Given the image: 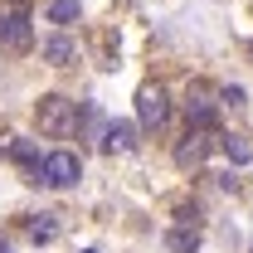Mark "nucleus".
<instances>
[{
  "mask_svg": "<svg viewBox=\"0 0 253 253\" xmlns=\"http://www.w3.org/2000/svg\"><path fill=\"white\" fill-rule=\"evenodd\" d=\"M219 97H224V102H229V107H244V88H224Z\"/></svg>",
  "mask_w": 253,
  "mask_h": 253,
  "instance_id": "4468645a",
  "label": "nucleus"
},
{
  "mask_svg": "<svg viewBox=\"0 0 253 253\" xmlns=\"http://www.w3.org/2000/svg\"><path fill=\"white\" fill-rule=\"evenodd\" d=\"M73 54H78V49H73V39H68V34H49V39H44V59L54 63V68H68Z\"/></svg>",
  "mask_w": 253,
  "mask_h": 253,
  "instance_id": "6e6552de",
  "label": "nucleus"
},
{
  "mask_svg": "<svg viewBox=\"0 0 253 253\" xmlns=\"http://www.w3.org/2000/svg\"><path fill=\"white\" fill-rule=\"evenodd\" d=\"M214 88L210 83H190V93H185V112H190V126H210L214 122Z\"/></svg>",
  "mask_w": 253,
  "mask_h": 253,
  "instance_id": "423d86ee",
  "label": "nucleus"
},
{
  "mask_svg": "<svg viewBox=\"0 0 253 253\" xmlns=\"http://www.w3.org/2000/svg\"><path fill=\"white\" fill-rule=\"evenodd\" d=\"M34 122H39L44 136H68L78 126V102H68L63 93H44L34 102Z\"/></svg>",
  "mask_w": 253,
  "mask_h": 253,
  "instance_id": "f257e3e1",
  "label": "nucleus"
},
{
  "mask_svg": "<svg viewBox=\"0 0 253 253\" xmlns=\"http://www.w3.org/2000/svg\"><path fill=\"white\" fill-rule=\"evenodd\" d=\"M0 44L10 54H30L34 49V30H30V15L25 10H5L0 15Z\"/></svg>",
  "mask_w": 253,
  "mask_h": 253,
  "instance_id": "39448f33",
  "label": "nucleus"
},
{
  "mask_svg": "<svg viewBox=\"0 0 253 253\" xmlns=\"http://www.w3.org/2000/svg\"><path fill=\"white\" fill-rule=\"evenodd\" d=\"M136 122L146 126V131H161V126L170 122V97L161 83H141L136 88Z\"/></svg>",
  "mask_w": 253,
  "mask_h": 253,
  "instance_id": "7ed1b4c3",
  "label": "nucleus"
},
{
  "mask_svg": "<svg viewBox=\"0 0 253 253\" xmlns=\"http://www.w3.org/2000/svg\"><path fill=\"white\" fill-rule=\"evenodd\" d=\"M102 146H107V151H136V126L131 122H112L107 126V136H102Z\"/></svg>",
  "mask_w": 253,
  "mask_h": 253,
  "instance_id": "0eeeda50",
  "label": "nucleus"
},
{
  "mask_svg": "<svg viewBox=\"0 0 253 253\" xmlns=\"http://www.w3.org/2000/svg\"><path fill=\"white\" fill-rule=\"evenodd\" d=\"M224 156L234 161V166H249V161H253V146L244 141V136H224Z\"/></svg>",
  "mask_w": 253,
  "mask_h": 253,
  "instance_id": "f8f14e48",
  "label": "nucleus"
},
{
  "mask_svg": "<svg viewBox=\"0 0 253 253\" xmlns=\"http://www.w3.org/2000/svg\"><path fill=\"white\" fill-rule=\"evenodd\" d=\"M30 239L34 244H54V239H59V214H34L30 219Z\"/></svg>",
  "mask_w": 253,
  "mask_h": 253,
  "instance_id": "1a4fd4ad",
  "label": "nucleus"
},
{
  "mask_svg": "<svg viewBox=\"0 0 253 253\" xmlns=\"http://www.w3.org/2000/svg\"><path fill=\"white\" fill-rule=\"evenodd\" d=\"M78 20V0H49V25H73Z\"/></svg>",
  "mask_w": 253,
  "mask_h": 253,
  "instance_id": "9b49d317",
  "label": "nucleus"
},
{
  "mask_svg": "<svg viewBox=\"0 0 253 253\" xmlns=\"http://www.w3.org/2000/svg\"><path fill=\"white\" fill-rule=\"evenodd\" d=\"M83 253H97V249H83Z\"/></svg>",
  "mask_w": 253,
  "mask_h": 253,
  "instance_id": "dca6fc26",
  "label": "nucleus"
},
{
  "mask_svg": "<svg viewBox=\"0 0 253 253\" xmlns=\"http://www.w3.org/2000/svg\"><path fill=\"white\" fill-rule=\"evenodd\" d=\"M78 175H83V161L73 156V151H49V156L39 161V170H34V180H44V185H54V190L78 185Z\"/></svg>",
  "mask_w": 253,
  "mask_h": 253,
  "instance_id": "f03ea898",
  "label": "nucleus"
},
{
  "mask_svg": "<svg viewBox=\"0 0 253 253\" xmlns=\"http://www.w3.org/2000/svg\"><path fill=\"white\" fill-rule=\"evenodd\" d=\"M210 146H214V131L210 126H190L185 136H180V146H175V166L180 170H200L205 156H210Z\"/></svg>",
  "mask_w": 253,
  "mask_h": 253,
  "instance_id": "20e7f679",
  "label": "nucleus"
},
{
  "mask_svg": "<svg viewBox=\"0 0 253 253\" xmlns=\"http://www.w3.org/2000/svg\"><path fill=\"white\" fill-rule=\"evenodd\" d=\"M166 244H170L175 253H195V249H200V224H185V229H170V234H166Z\"/></svg>",
  "mask_w": 253,
  "mask_h": 253,
  "instance_id": "9d476101",
  "label": "nucleus"
},
{
  "mask_svg": "<svg viewBox=\"0 0 253 253\" xmlns=\"http://www.w3.org/2000/svg\"><path fill=\"white\" fill-rule=\"evenodd\" d=\"M10 156H15V161H25L30 170H39V151H34L30 141H10Z\"/></svg>",
  "mask_w": 253,
  "mask_h": 253,
  "instance_id": "ddd939ff",
  "label": "nucleus"
},
{
  "mask_svg": "<svg viewBox=\"0 0 253 253\" xmlns=\"http://www.w3.org/2000/svg\"><path fill=\"white\" fill-rule=\"evenodd\" d=\"M249 54H253V39H249Z\"/></svg>",
  "mask_w": 253,
  "mask_h": 253,
  "instance_id": "2eb2a0df",
  "label": "nucleus"
}]
</instances>
